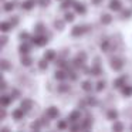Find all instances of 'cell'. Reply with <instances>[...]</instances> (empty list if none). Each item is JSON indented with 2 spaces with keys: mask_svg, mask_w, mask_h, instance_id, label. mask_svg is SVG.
I'll list each match as a JSON object with an SVG mask.
<instances>
[{
  "mask_svg": "<svg viewBox=\"0 0 132 132\" xmlns=\"http://www.w3.org/2000/svg\"><path fill=\"white\" fill-rule=\"evenodd\" d=\"M12 23L10 21H3V23L0 24V30H2V33H9L10 30H12Z\"/></svg>",
  "mask_w": 132,
  "mask_h": 132,
  "instance_id": "cell-19",
  "label": "cell"
},
{
  "mask_svg": "<svg viewBox=\"0 0 132 132\" xmlns=\"http://www.w3.org/2000/svg\"><path fill=\"white\" fill-rule=\"evenodd\" d=\"M85 31H87V30H85V26H75V27H72L71 34L74 36V37H78V36L84 34Z\"/></svg>",
  "mask_w": 132,
  "mask_h": 132,
  "instance_id": "cell-6",
  "label": "cell"
},
{
  "mask_svg": "<svg viewBox=\"0 0 132 132\" xmlns=\"http://www.w3.org/2000/svg\"><path fill=\"white\" fill-rule=\"evenodd\" d=\"M109 41L108 40H104V41H101V44H100V47H101V50H104V51H108L109 50Z\"/></svg>",
  "mask_w": 132,
  "mask_h": 132,
  "instance_id": "cell-31",
  "label": "cell"
},
{
  "mask_svg": "<svg viewBox=\"0 0 132 132\" xmlns=\"http://www.w3.org/2000/svg\"><path fill=\"white\" fill-rule=\"evenodd\" d=\"M38 4H40L41 7H47L50 4V0H38Z\"/></svg>",
  "mask_w": 132,
  "mask_h": 132,
  "instance_id": "cell-45",
  "label": "cell"
},
{
  "mask_svg": "<svg viewBox=\"0 0 132 132\" xmlns=\"http://www.w3.org/2000/svg\"><path fill=\"white\" fill-rule=\"evenodd\" d=\"M20 108H23L26 112L30 111V109L33 108V101H31V100H27V98H26V100H23V101L20 102Z\"/></svg>",
  "mask_w": 132,
  "mask_h": 132,
  "instance_id": "cell-9",
  "label": "cell"
},
{
  "mask_svg": "<svg viewBox=\"0 0 132 132\" xmlns=\"http://www.w3.org/2000/svg\"><path fill=\"white\" fill-rule=\"evenodd\" d=\"M91 75H94V77H100V75H102V68L100 67V64H95V65L91 68Z\"/></svg>",
  "mask_w": 132,
  "mask_h": 132,
  "instance_id": "cell-18",
  "label": "cell"
},
{
  "mask_svg": "<svg viewBox=\"0 0 132 132\" xmlns=\"http://www.w3.org/2000/svg\"><path fill=\"white\" fill-rule=\"evenodd\" d=\"M68 121H70V123L80 122V121H81V112L78 111V109H75V111H72L71 114H70V117H68Z\"/></svg>",
  "mask_w": 132,
  "mask_h": 132,
  "instance_id": "cell-4",
  "label": "cell"
},
{
  "mask_svg": "<svg viewBox=\"0 0 132 132\" xmlns=\"http://www.w3.org/2000/svg\"><path fill=\"white\" fill-rule=\"evenodd\" d=\"M125 82H126V77H125V75H122V77L117 78V80L114 81V87H115V88H122V87L125 85Z\"/></svg>",
  "mask_w": 132,
  "mask_h": 132,
  "instance_id": "cell-15",
  "label": "cell"
},
{
  "mask_svg": "<svg viewBox=\"0 0 132 132\" xmlns=\"http://www.w3.org/2000/svg\"><path fill=\"white\" fill-rule=\"evenodd\" d=\"M3 2H4V0H3Z\"/></svg>",
  "mask_w": 132,
  "mask_h": 132,
  "instance_id": "cell-51",
  "label": "cell"
},
{
  "mask_svg": "<svg viewBox=\"0 0 132 132\" xmlns=\"http://www.w3.org/2000/svg\"><path fill=\"white\" fill-rule=\"evenodd\" d=\"M58 91H60V92H68L70 91V87L67 85V84H60V85H58Z\"/></svg>",
  "mask_w": 132,
  "mask_h": 132,
  "instance_id": "cell-38",
  "label": "cell"
},
{
  "mask_svg": "<svg viewBox=\"0 0 132 132\" xmlns=\"http://www.w3.org/2000/svg\"><path fill=\"white\" fill-rule=\"evenodd\" d=\"M6 106H3V109H2V119H4V118H6V115H7V112H6Z\"/></svg>",
  "mask_w": 132,
  "mask_h": 132,
  "instance_id": "cell-47",
  "label": "cell"
},
{
  "mask_svg": "<svg viewBox=\"0 0 132 132\" xmlns=\"http://www.w3.org/2000/svg\"><path fill=\"white\" fill-rule=\"evenodd\" d=\"M46 114L48 115V117L51 118V119H55V118H58V115H60V111H58L57 106H50V108L47 109Z\"/></svg>",
  "mask_w": 132,
  "mask_h": 132,
  "instance_id": "cell-5",
  "label": "cell"
},
{
  "mask_svg": "<svg viewBox=\"0 0 132 132\" xmlns=\"http://www.w3.org/2000/svg\"><path fill=\"white\" fill-rule=\"evenodd\" d=\"M54 77H55V80H58V81H64V80L68 78V71L61 68V70H58V71H55Z\"/></svg>",
  "mask_w": 132,
  "mask_h": 132,
  "instance_id": "cell-3",
  "label": "cell"
},
{
  "mask_svg": "<svg viewBox=\"0 0 132 132\" xmlns=\"http://www.w3.org/2000/svg\"><path fill=\"white\" fill-rule=\"evenodd\" d=\"M123 67V61L121 60V58H114V60H111V68L114 70V71H121Z\"/></svg>",
  "mask_w": 132,
  "mask_h": 132,
  "instance_id": "cell-2",
  "label": "cell"
},
{
  "mask_svg": "<svg viewBox=\"0 0 132 132\" xmlns=\"http://www.w3.org/2000/svg\"><path fill=\"white\" fill-rule=\"evenodd\" d=\"M111 21H112V16L111 14H102L101 16V23L102 24H111Z\"/></svg>",
  "mask_w": 132,
  "mask_h": 132,
  "instance_id": "cell-25",
  "label": "cell"
},
{
  "mask_svg": "<svg viewBox=\"0 0 132 132\" xmlns=\"http://www.w3.org/2000/svg\"><path fill=\"white\" fill-rule=\"evenodd\" d=\"M34 4H36V0H26V2H23V3H21V9L31 10L33 7H34Z\"/></svg>",
  "mask_w": 132,
  "mask_h": 132,
  "instance_id": "cell-16",
  "label": "cell"
},
{
  "mask_svg": "<svg viewBox=\"0 0 132 132\" xmlns=\"http://www.w3.org/2000/svg\"><path fill=\"white\" fill-rule=\"evenodd\" d=\"M10 95H12V97H13V100H17V98L20 97V92H19L17 89H13V91L10 92Z\"/></svg>",
  "mask_w": 132,
  "mask_h": 132,
  "instance_id": "cell-43",
  "label": "cell"
},
{
  "mask_svg": "<svg viewBox=\"0 0 132 132\" xmlns=\"http://www.w3.org/2000/svg\"><path fill=\"white\" fill-rule=\"evenodd\" d=\"M68 123H70V121H68V119H61V121H58L57 128H58V129H61V131H64V129L68 128Z\"/></svg>",
  "mask_w": 132,
  "mask_h": 132,
  "instance_id": "cell-24",
  "label": "cell"
},
{
  "mask_svg": "<svg viewBox=\"0 0 132 132\" xmlns=\"http://www.w3.org/2000/svg\"><path fill=\"white\" fill-rule=\"evenodd\" d=\"M0 88L3 89V91H4V89H6V88H7V82H6V81H4V80H3V82H2V87H0Z\"/></svg>",
  "mask_w": 132,
  "mask_h": 132,
  "instance_id": "cell-48",
  "label": "cell"
},
{
  "mask_svg": "<svg viewBox=\"0 0 132 132\" xmlns=\"http://www.w3.org/2000/svg\"><path fill=\"white\" fill-rule=\"evenodd\" d=\"M7 41H9V40H7V37H6V36H3V37H2V46H6Z\"/></svg>",
  "mask_w": 132,
  "mask_h": 132,
  "instance_id": "cell-46",
  "label": "cell"
},
{
  "mask_svg": "<svg viewBox=\"0 0 132 132\" xmlns=\"http://www.w3.org/2000/svg\"><path fill=\"white\" fill-rule=\"evenodd\" d=\"M75 4V0H63V3H61V9L63 10H67L70 7H72Z\"/></svg>",
  "mask_w": 132,
  "mask_h": 132,
  "instance_id": "cell-21",
  "label": "cell"
},
{
  "mask_svg": "<svg viewBox=\"0 0 132 132\" xmlns=\"http://www.w3.org/2000/svg\"><path fill=\"white\" fill-rule=\"evenodd\" d=\"M123 129V125L121 122H114V125H112V131H117V132H121Z\"/></svg>",
  "mask_w": 132,
  "mask_h": 132,
  "instance_id": "cell-32",
  "label": "cell"
},
{
  "mask_svg": "<svg viewBox=\"0 0 132 132\" xmlns=\"http://www.w3.org/2000/svg\"><path fill=\"white\" fill-rule=\"evenodd\" d=\"M47 67H48V60H47V58L40 60V63H38V68H40L41 71H44V70H47Z\"/></svg>",
  "mask_w": 132,
  "mask_h": 132,
  "instance_id": "cell-27",
  "label": "cell"
},
{
  "mask_svg": "<svg viewBox=\"0 0 132 132\" xmlns=\"http://www.w3.org/2000/svg\"><path fill=\"white\" fill-rule=\"evenodd\" d=\"M30 41H31V44H36L38 47H44L48 43V38L46 37V34H36L30 38Z\"/></svg>",
  "mask_w": 132,
  "mask_h": 132,
  "instance_id": "cell-1",
  "label": "cell"
},
{
  "mask_svg": "<svg viewBox=\"0 0 132 132\" xmlns=\"http://www.w3.org/2000/svg\"><path fill=\"white\" fill-rule=\"evenodd\" d=\"M9 21L12 23V26L14 27V26H17V24H19V17H16V16H14V17H10Z\"/></svg>",
  "mask_w": 132,
  "mask_h": 132,
  "instance_id": "cell-42",
  "label": "cell"
},
{
  "mask_svg": "<svg viewBox=\"0 0 132 132\" xmlns=\"http://www.w3.org/2000/svg\"><path fill=\"white\" fill-rule=\"evenodd\" d=\"M131 14H132L131 10H122V17L123 19H129V17H131Z\"/></svg>",
  "mask_w": 132,
  "mask_h": 132,
  "instance_id": "cell-41",
  "label": "cell"
},
{
  "mask_svg": "<svg viewBox=\"0 0 132 132\" xmlns=\"http://www.w3.org/2000/svg\"><path fill=\"white\" fill-rule=\"evenodd\" d=\"M64 20H65V21H68V23H71V21L74 20V14H72L71 12L65 13V16H64Z\"/></svg>",
  "mask_w": 132,
  "mask_h": 132,
  "instance_id": "cell-40",
  "label": "cell"
},
{
  "mask_svg": "<svg viewBox=\"0 0 132 132\" xmlns=\"http://www.w3.org/2000/svg\"><path fill=\"white\" fill-rule=\"evenodd\" d=\"M121 92H122L123 97H131L132 95V87L131 85H123L121 88Z\"/></svg>",
  "mask_w": 132,
  "mask_h": 132,
  "instance_id": "cell-22",
  "label": "cell"
},
{
  "mask_svg": "<svg viewBox=\"0 0 132 132\" xmlns=\"http://www.w3.org/2000/svg\"><path fill=\"white\" fill-rule=\"evenodd\" d=\"M131 131H132V125H131Z\"/></svg>",
  "mask_w": 132,
  "mask_h": 132,
  "instance_id": "cell-50",
  "label": "cell"
},
{
  "mask_svg": "<svg viewBox=\"0 0 132 132\" xmlns=\"http://www.w3.org/2000/svg\"><path fill=\"white\" fill-rule=\"evenodd\" d=\"M12 101H13L12 95H2V98H0V104H2V106H9L10 104H12Z\"/></svg>",
  "mask_w": 132,
  "mask_h": 132,
  "instance_id": "cell-12",
  "label": "cell"
},
{
  "mask_svg": "<svg viewBox=\"0 0 132 132\" xmlns=\"http://www.w3.org/2000/svg\"><path fill=\"white\" fill-rule=\"evenodd\" d=\"M77 57H78V58H80V60H81V61H82V63H85V61H87V54H85V53H82V51H81V53H80V54H78V55H77Z\"/></svg>",
  "mask_w": 132,
  "mask_h": 132,
  "instance_id": "cell-44",
  "label": "cell"
},
{
  "mask_svg": "<svg viewBox=\"0 0 132 132\" xmlns=\"http://www.w3.org/2000/svg\"><path fill=\"white\" fill-rule=\"evenodd\" d=\"M85 100H87V104H88V105H91V106L97 105V100H95V97H87Z\"/></svg>",
  "mask_w": 132,
  "mask_h": 132,
  "instance_id": "cell-39",
  "label": "cell"
},
{
  "mask_svg": "<svg viewBox=\"0 0 132 132\" xmlns=\"http://www.w3.org/2000/svg\"><path fill=\"white\" fill-rule=\"evenodd\" d=\"M109 9L114 10V12H119L122 9V3H121L119 0H111V3H109Z\"/></svg>",
  "mask_w": 132,
  "mask_h": 132,
  "instance_id": "cell-11",
  "label": "cell"
},
{
  "mask_svg": "<svg viewBox=\"0 0 132 132\" xmlns=\"http://www.w3.org/2000/svg\"><path fill=\"white\" fill-rule=\"evenodd\" d=\"M80 123H81V129H89L92 126V118L88 115L85 119H81Z\"/></svg>",
  "mask_w": 132,
  "mask_h": 132,
  "instance_id": "cell-8",
  "label": "cell"
},
{
  "mask_svg": "<svg viewBox=\"0 0 132 132\" xmlns=\"http://www.w3.org/2000/svg\"><path fill=\"white\" fill-rule=\"evenodd\" d=\"M106 117H108V119H111V121H117L118 112L115 111V109H109V111L106 112Z\"/></svg>",
  "mask_w": 132,
  "mask_h": 132,
  "instance_id": "cell-26",
  "label": "cell"
},
{
  "mask_svg": "<svg viewBox=\"0 0 132 132\" xmlns=\"http://www.w3.org/2000/svg\"><path fill=\"white\" fill-rule=\"evenodd\" d=\"M105 85H106V82H105V81H104V80H100V81L97 82V85H95V89H97L98 92H101L104 88H105Z\"/></svg>",
  "mask_w": 132,
  "mask_h": 132,
  "instance_id": "cell-30",
  "label": "cell"
},
{
  "mask_svg": "<svg viewBox=\"0 0 132 132\" xmlns=\"http://www.w3.org/2000/svg\"><path fill=\"white\" fill-rule=\"evenodd\" d=\"M48 119H51V118H50L47 114L44 115V117H41V118H40V122L43 123V126H48Z\"/></svg>",
  "mask_w": 132,
  "mask_h": 132,
  "instance_id": "cell-35",
  "label": "cell"
},
{
  "mask_svg": "<svg viewBox=\"0 0 132 132\" xmlns=\"http://www.w3.org/2000/svg\"><path fill=\"white\" fill-rule=\"evenodd\" d=\"M68 78H70V80H71V81H77V78H78V75H77V72H75L74 71V70H70V71H68Z\"/></svg>",
  "mask_w": 132,
  "mask_h": 132,
  "instance_id": "cell-33",
  "label": "cell"
},
{
  "mask_svg": "<svg viewBox=\"0 0 132 132\" xmlns=\"http://www.w3.org/2000/svg\"><path fill=\"white\" fill-rule=\"evenodd\" d=\"M24 114H26V111H24L23 108H19V109H14L12 115H13V118H14L16 121H20V119H23Z\"/></svg>",
  "mask_w": 132,
  "mask_h": 132,
  "instance_id": "cell-10",
  "label": "cell"
},
{
  "mask_svg": "<svg viewBox=\"0 0 132 132\" xmlns=\"http://www.w3.org/2000/svg\"><path fill=\"white\" fill-rule=\"evenodd\" d=\"M81 87H82V89H84L85 92H89V91L92 89V87H94V85H92V82H91L89 80H85L82 84H81Z\"/></svg>",
  "mask_w": 132,
  "mask_h": 132,
  "instance_id": "cell-23",
  "label": "cell"
},
{
  "mask_svg": "<svg viewBox=\"0 0 132 132\" xmlns=\"http://www.w3.org/2000/svg\"><path fill=\"white\" fill-rule=\"evenodd\" d=\"M41 126H43V123H41V122H40V119H38V121H34V122H33L31 125H30V128H31L33 131H40Z\"/></svg>",
  "mask_w": 132,
  "mask_h": 132,
  "instance_id": "cell-29",
  "label": "cell"
},
{
  "mask_svg": "<svg viewBox=\"0 0 132 132\" xmlns=\"http://www.w3.org/2000/svg\"><path fill=\"white\" fill-rule=\"evenodd\" d=\"M19 38H20V40H23V41H29L31 37L29 36V33L23 31V33H20V34H19Z\"/></svg>",
  "mask_w": 132,
  "mask_h": 132,
  "instance_id": "cell-36",
  "label": "cell"
},
{
  "mask_svg": "<svg viewBox=\"0 0 132 132\" xmlns=\"http://www.w3.org/2000/svg\"><path fill=\"white\" fill-rule=\"evenodd\" d=\"M55 57H57V53H55L54 50H47V51L44 53V58H47L48 61H54Z\"/></svg>",
  "mask_w": 132,
  "mask_h": 132,
  "instance_id": "cell-17",
  "label": "cell"
},
{
  "mask_svg": "<svg viewBox=\"0 0 132 132\" xmlns=\"http://www.w3.org/2000/svg\"><path fill=\"white\" fill-rule=\"evenodd\" d=\"M19 51H20V54H29L30 53V44L27 43V41H23V43L19 46Z\"/></svg>",
  "mask_w": 132,
  "mask_h": 132,
  "instance_id": "cell-14",
  "label": "cell"
},
{
  "mask_svg": "<svg viewBox=\"0 0 132 132\" xmlns=\"http://www.w3.org/2000/svg\"><path fill=\"white\" fill-rule=\"evenodd\" d=\"M74 10L78 13V14H85V12H87L85 4H84V3H78V2H75V4H74Z\"/></svg>",
  "mask_w": 132,
  "mask_h": 132,
  "instance_id": "cell-13",
  "label": "cell"
},
{
  "mask_svg": "<svg viewBox=\"0 0 132 132\" xmlns=\"http://www.w3.org/2000/svg\"><path fill=\"white\" fill-rule=\"evenodd\" d=\"M0 67H2V70H3V71H9V70L12 68V65H10V63H9L7 60H2Z\"/></svg>",
  "mask_w": 132,
  "mask_h": 132,
  "instance_id": "cell-28",
  "label": "cell"
},
{
  "mask_svg": "<svg viewBox=\"0 0 132 132\" xmlns=\"http://www.w3.org/2000/svg\"><path fill=\"white\" fill-rule=\"evenodd\" d=\"M54 27L58 30H64V21L63 20H55L54 21Z\"/></svg>",
  "mask_w": 132,
  "mask_h": 132,
  "instance_id": "cell-37",
  "label": "cell"
},
{
  "mask_svg": "<svg viewBox=\"0 0 132 132\" xmlns=\"http://www.w3.org/2000/svg\"><path fill=\"white\" fill-rule=\"evenodd\" d=\"M94 4H100V3H102V0H91Z\"/></svg>",
  "mask_w": 132,
  "mask_h": 132,
  "instance_id": "cell-49",
  "label": "cell"
},
{
  "mask_svg": "<svg viewBox=\"0 0 132 132\" xmlns=\"http://www.w3.org/2000/svg\"><path fill=\"white\" fill-rule=\"evenodd\" d=\"M14 6H16L14 2H6V3L3 4V10L6 13H10V12H13V10H14Z\"/></svg>",
  "mask_w": 132,
  "mask_h": 132,
  "instance_id": "cell-20",
  "label": "cell"
},
{
  "mask_svg": "<svg viewBox=\"0 0 132 132\" xmlns=\"http://www.w3.org/2000/svg\"><path fill=\"white\" fill-rule=\"evenodd\" d=\"M20 63L23 64L24 67H30L33 64V58L30 57L29 54H21V58H20Z\"/></svg>",
  "mask_w": 132,
  "mask_h": 132,
  "instance_id": "cell-7",
  "label": "cell"
},
{
  "mask_svg": "<svg viewBox=\"0 0 132 132\" xmlns=\"http://www.w3.org/2000/svg\"><path fill=\"white\" fill-rule=\"evenodd\" d=\"M44 30H46V27L41 23H38L37 26H36V33H37V34H44Z\"/></svg>",
  "mask_w": 132,
  "mask_h": 132,
  "instance_id": "cell-34",
  "label": "cell"
}]
</instances>
